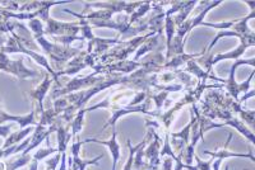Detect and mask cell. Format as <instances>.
Segmentation results:
<instances>
[{"instance_id":"cell-1","label":"cell","mask_w":255,"mask_h":170,"mask_svg":"<svg viewBox=\"0 0 255 170\" xmlns=\"http://www.w3.org/2000/svg\"><path fill=\"white\" fill-rule=\"evenodd\" d=\"M36 45L41 51L44 52V55L46 56L49 60L55 61L59 65H67L72 58L78 56L82 52L79 49H72V47L63 46V45L55 44L52 41L47 40L46 36H38V37H33Z\"/></svg>"},{"instance_id":"cell-2","label":"cell","mask_w":255,"mask_h":170,"mask_svg":"<svg viewBox=\"0 0 255 170\" xmlns=\"http://www.w3.org/2000/svg\"><path fill=\"white\" fill-rule=\"evenodd\" d=\"M105 79H108L106 76L101 75L99 72H91L88 75H76L73 79H70L69 83H67L63 88H58V89H52L50 92V97H51L52 101L64 97V95L72 94V93L79 92V90L90 89V88L95 87L97 84L102 83Z\"/></svg>"},{"instance_id":"cell-3","label":"cell","mask_w":255,"mask_h":170,"mask_svg":"<svg viewBox=\"0 0 255 170\" xmlns=\"http://www.w3.org/2000/svg\"><path fill=\"white\" fill-rule=\"evenodd\" d=\"M0 51L5 52V54H8V55L9 54H23L24 56H31V58H33L38 65H41V66L44 67V69L49 72L52 78L55 79V80H58V75H56V72L54 71L51 65H50L49 58H47L45 55H42V54H40V52L26 49L23 45L20 44V41L18 40V37L15 36L14 32L10 33V35H8L6 44L4 45V47L0 50Z\"/></svg>"},{"instance_id":"cell-4","label":"cell","mask_w":255,"mask_h":170,"mask_svg":"<svg viewBox=\"0 0 255 170\" xmlns=\"http://www.w3.org/2000/svg\"><path fill=\"white\" fill-rule=\"evenodd\" d=\"M255 46V35H252V36H248V37H243L240 40V45H239V47H236V49L231 50V51L229 52H225V54H218V55L216 56H211V57L208 58H204L203 56H202V58L203 60H197V63L199 65L200 62L203 63V66L206 67V71L208 72H212V69H213V66L215 65H217L218 62H221V61L223 60H240L241 57H243L244 55H245V51H247L249 47H253Z\"/></svg>"},{"instance_id":"cell-5","label":"cell","mask_w":255,"mask_h":170,"mask_svg":"<svg viewBox=\"0 0 255 170\" xmlns=\"http://www.w3.org/2000/svg\"><path fill=\"white\" fill-rule=\"evenodd\" d=\"M0 72L10 74V75L15 76L19 81L41 76V72L24 66V56L18 58V60H12L8 54L1 51H0Z\"/></svg>"},{"instance_id":"cell-6","label":"cell","mask_w":255,"mask_h":170,"mask_svg":"<svg viewBox=\"0 0 255 170\" xmlns=\"http://www.w3.org/2000/svg\"><path fill=\"white\" fill-rule=\"evenodd\" d=\"M81 33V24L77 23H67V22H60V20L50 19L45 23V36L49 37H61V36H79Z\"/></svg>"},{"instance_id":"cell-7","label":"cell","mask_w":255,"mask_h":170,"mask_svg":"<svg viewBox=\"0 0 255 170\" xmlns=\"http://www.w3.org/2000/svg\"><path fill=\"white\" fill-rule=\"evenodd\" d=\"M163 144V136L158 133V131L152 128V140L144 147V158L148 168L153 170H158L161 167V147Z\"/></svg>"},{"instance_id":"cell-8","label":"cell","mask_w":255,"mask_h":170,"mask_svg":"<svg viewBox=\"0 0 255 170\" xmlns=\"http://www.w3.org/2000/svg\"><path fill=\"white\" fill-rule=\"evenodd\" d=\"M231 137H232V135H231V133H230L229 140H227V141H226V145H225V147L220 149V150H217V151H208V150H206V151H204V154H207V155H209L212 159H213V164H212V170H220L221 164H222L223 160H226V159H230V158L249 159L250 162H253V163L255 162V156H254V154H253V149H250L249 153H247V154L236 153V151H230L229 149H227V145L230 144V140H231Z\"/></svg>"},{"instance_id":"cell-9","label":"cell","mask_w":255,"mask_h":170,"mask_svg":"<svg viewBox=\"0 0 255 170\" xmlns=\"http://www.w3.org/2000/svg\"><path fill=\"white\" fill-rule=\"evenodd\" d=\"M143 1H92V3H84V5L90 8L97 9H106V10H110L114 14H119V13H125V14L130 15L131 13L135 10L136 8H139L142 5Z\"/></svg>"},{"instance_id":"cell-10","label":"cell","mask_w":255,"mask_h":170,"mask_svg":"<svg viewBox=\"0 0 255 170\" xmlns=\"http://www.w3.org/2000/svg\"><path fill=\"white\" fill-rule=\"evenodd\" d=\"M54 81H56L55 79L52 78L49 72H46V74H45L44 80L41 81V83L38 84L35 89H32L31 92L27 93V94L29 95V98L32 99V103L37 106V108H36L35 111H36V113H38V115H40L41 113L45 111L44 99H45V97L49 94L50 90H51L52 83H54Z\"/></svg>"},{"instance_id":"cell-11","label":"cell","mask_w":255,"mask_h":170,"mask_svg":"<svg viewBox=\"0 0 255 170\" xmlns=\"http://www.w3.org/2000/svg\"><path fill=\"white\" fill-rule=\"evenodd\" d=\"M90 142H95V144L104 145L109 149L113 158V170H116L119 160L122 158V146H120L119 141H118V131L116 128L113 130V136L110 140H99V139H86L83 140V144H90Z\"/></svg>"},{"instance_id":"cell-12","label":"cell","mask_w":255,"mask_h":170,"mask_svg":"<svg viewBox=\"0 0 255 170\" xmlns=\"http://www.w3.org/2000/svg\"><path fill=\"white\" fill-rule=\"evenodd\" d=\"M206 52H199V54H181V55L172 56L171 58H168L165 62V65L162 66L163 71H176L180 70L181 67H184L186 65V62L190 60H197L198 57H202L204 56Z\"/></svg>"},{"instance_id":"cell-13","label":"cell","mask_w":255,"mask_h":170,"mask_svg":"<svg viewBox=\"0 0 255 170\" xmlns=\"http://www.w3.org/2000/svg\"><path fill=\"white\" fill-rule=\"evenodd\" d=\"M163 36L161 35H153L151 36V37H148L147 40L143 42L142 45H140L139 47H138V50L135 51V54H134L133 58L131 60L133 61H140L142 60V57H145V56L148 55V54H151L152 51H153L154 49L157 47V45H158V41L159 38H162Z\"/></svg>"},{"instance_id":"cell-14","label":"cell","mask_w":255,"mask_h":170,"mask_svg":"<svg viewBox=\"0 0 255 170\" xmlns=\"http://www.w3.org/2000/svg\"><path fill=\"white\" fill-rule=\"evenodd\" d=\"M35 127L36 126H27L24 127V128H19V130H15L13 131L10 135L8 136L5 139V141H4L3 144V149H6V147H10L13 146V145H18L20 144V141H23V140H26L27 137H28L31 133H33V131H35Z\"/></svg>"},{"instance_id":"cell-15","label":"cell","mask_w":255,"mask_h":170,"mask_svg":"<svg viewBox=\"0 0 255 170\" xmlns=\"http://www.w3.org/2000/svg\"><path fill=\"white\" fill-rule=\"evenodd\" d=\"M223 126L225 127L229 126V127H232V128H235V130L238 131L239 133H241L245 139L249 140L250 144L255 145V136L254 133H253V131L249 130V128H248V127L240 121V119L234 117V115H232L231 118L226 119V121L223 122Z\"/></svg>"},{"instance_id":"cell-16","label":"cell","mask_w":255,"mask_h":170,"mask_svg":"<svg viewBox=\"0 0 255 170\" xmlns=\"http://www.w3.org/2000/svg\"><path fill=\"white\" fill-rule=\"evenodd\" d=\"M101 159L102 155H99L97 158L92 159V160H84L81 156H78V158L68 156L67 160L70 170H87V167H90V165H97Z\"/></svg>"},{"instance_id":"cell-17","label":"cell","mask_w":255,"mask_h":170,"mask_svg":"<svg viewBox=\"0 0 255 170\" xmlns=\"http://www.w3.org/2000/svg\"><path fill=\"white\" fill-rule=\"evenodd\" d=\"M151 10L152 1H144V3H142V5H140L139 8H136L135 10L129 15V24H130V27L139 24L143 20V17H145Z\"/></svg>"},{"instance_id":"cell-18","label":"cell","mask_w":255,"mask_h":170,"mask_svg":"<svg viewBox=\"0 0 255 170\" xmlns=\"http://www.w3.org/2000/svg\"><path fill=\"white\" fill-rule=\"evenodd\" d=\"M87 114V111L86 108L81 110L77 112V114L74 115V118L72 119V122L69 123L70 126V133H72V140H76L78 137L79 133L82 132V128H83L84 124V117Z\"/></svg>"},{"instance_id":"cell-19","label":"cell","mask_w":255,"mask_h":170,"mask_svg":"<svg viewBox=\"0 0 255 170\" xmlns=\"http://www.w3.org/2000/svg\"><path fill=\"white\" fill-rule=\"evenodd\" d=\"M163 31H165L166 36V49L170 47L172 42V38H174L175 33H176V26L174 23V18L171 15L165 14V22H163Z\"/></svg>"},{"instance_id":"cell-20","label":"cell","mask_w":255,"mask_h":170,"mask_svg":"<svg viewBox=\"0 0 255 170\" xmlns=\"http://www.w3.org/2000/svg\"><path fill=\"white\" fill-rule=\"evenodd\" d=\"M168 95H170V93L165 92V90H157L154 94L149 95L152 102H153L154 110H156V112L159 113V115H161V113H162V108L163 106H165L166 101L168 99Z\"/></svg>"},{"instance_id":"cell-21","label":"cell","mask_w":255,"mask_h":170,"mask_svg":"<svg viewBox=\"0 0 255 170\" xmlns=\"http://www.w3.org/2000/svg\"><path fill=\"white\" fill-rule=\"evenodd\" d=\"M28 29L31 31L33 37H38V36H45V23L38 18H35L28 22Z\"/></svg>"},{"instance_id":"cell-22","label":"cell","mask_w":255,"mask_h":170,"mask_svg":"<svg viewBox=\"0 0 255 170\" xmlns=\"http://www.w3.org/2000/svg\"><path fill=\"white\" fill-rule=\"evenodd\" d=\"M58 147H51V146H47V147H40L37 151H36L33 155H32V160H36V162H40V160H45L46 158L49 156L54 155V154L58 153Z\"/></svg>"},{"instance_id":"cell-23","label":"cell","mask_w":255,"mask_h":170,"mask_svg":"<svg viewBox=\"0 0 255 170\" xmlns=\"http://www.w3.org/2000/svg\"><path fill=\"white\" fill-rule=\"evenodd\" d=\"M61 160V153H56L54 155L49 156L45 159V164H46V170H58L59 164Z\"/></svg>"},{"instance_id":"cell-24","label":"cell","mask_w":255,"mask_h":170,"mask_svg":"<svg viewBox=\"0 0 255 170\" xmlns=\"http://www.w3.org/2000/svg\"><path fill=\"white\" fill-rule=\"evenodd\" d=\"M194 159H195V163H197L195 168H197L198 170H212V164H213V159L212 158L209 159L208 162H204V160H202V159L195 154Z\"/></svg>"},{"instance_id":"cell-25","label":"cell","mask_w":255,"mask_h":170,"mask_svg":"<svg viewBox=\"0 0 255 170\" xmlns=\"http://www.w3.org/2000/svg\"><path fill=\"white\" fill-rule=\"evenodd\" d=\"M254 95H255V90H254V89H250L249 92L245 93V94H244L243 97H241V98H239L238 103H239V104H241V106H243L244 102H247L248 99H249V98H253V97H254Z\"/></svg>"},{"instance_id":"cell-26","label":"cell","mask_w":255,"mask_h":170,"mask_svg":"<svg viewBox=\"0 0 255 170\" xmlns=\"http://www.w3.org/2000/svg\"><path fill=\"white\" fill-rule=\"evenodd\" d=\"M6 40H8V36L3 35V33H0V50L3 49L4 45L6 44Z\"/></svg>"},{"instance_id":"cell-27","label":"cell","mask_w":255,"mask_h":170,"mask_svg":"<svg viewBox=\"0 0 255 170\" xmlns=\"http://www.w3.org/2000/svg\"><path fill=\"white\" fill-rule=\"evenodd\" d=\"M0 170H6L5 160H0Z\"/></svg>"},{"instance_id":"cell-28","label":"cell","mask_w":255,"mask_h":170,"mask_svg":"<svg viewBox=\"0 0 255 170\" xmlns=\"http://www.w3.org/2000/svg\"><path fill=\"white\" fill-rule=\"evenodd\" d=\"M67 170H70V169H69V168H68V169H67Z\"/></svg>"}]
</instances>
